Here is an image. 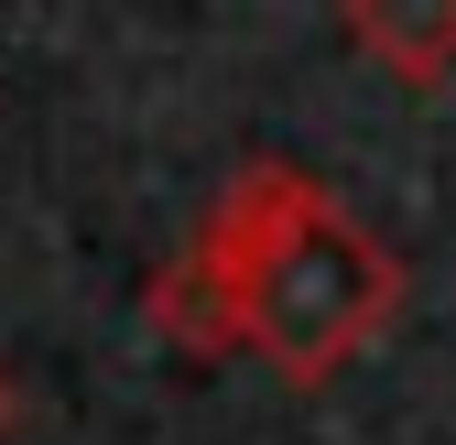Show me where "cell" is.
I'll return each instance as SVG.
<instances>
[{
    "label": "cell",
    "instance_id": "obj_2",
    "mask_svg": "<svg viewBox=\"0 0 456 445\" xmlns=\"http://www.w3.org/2000/svg\"><path fill=\"white\" fill-rule=\"evenodd\" d=\"M348 33L403 87H445L456 77V0H348Z\"/></svg>",
    "mask_w": 456,
    "mask_h": 445
},
{
    "label": "cell",
    "instance_id": "obj_1",
    "mask_svg": "<svg viewBox=\"0 0 456 445\" xmlns=\"http://www.w3.org/2000/svg\"><path fill=\"white\" fill-rule=\"evenodd\" d=\"M207 250L228 271V294H240V337L282 380H305V392L326 369H348L391 326V304H403L391 250L326 185L282 174V163H250V174L228 185V206L207 217Z\"/></svg>",
    "mask_w": 456,
    "mask_h": 445
},
{
    "label": "cell",
    "instance_id": "obj_4",
    "mask_svg": "<svg viewBox=\"0 0 456 445\" xmlns=\"http://www.w3.org/2000/svg\"><path fill=\"white\" fill-rule=\"evenodd\" d=\"M12 424H22V380L0 369V434H12Z\"/></svg>",
    "mask_w": 456,
    "mask_h": 445
},
{
    "label": "cell",
    "instance_id": "obj_3",
    "mask_svg": "<svg viewBox=\"0 0 456 445\" xmlns=\"http://www.w3.org/2000/svg\"><path fill=\"white\" fill-rule=\"evenodd\" d=\"M152 315H163V337L196 348V359H228V348H240V294H228V271H217V250H207V239H196V250L152 283Z\"/></svg>",
    "mask_w": 456,
    "mask_h": 445
}]
</instances>
